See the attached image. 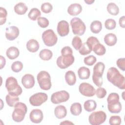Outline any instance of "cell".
<instances>
[{
  "label": "cell",
  "mask_w": 125,
  "mask_h": 125,
  "mask_svg": "<svg viewBox=\"0 0 125 125\" xmlns=\"http://www.w3.org/2000/svg\"><path fill=\"white\" fill-rule=\"evenodd\" d=\"M40 47V45L38 41L35 39L29 40L26 43V48L30 52L34 53L37 52Z\"/></svg>",
  "instance_id": "cell-20"
},
{
  "label": "cell",
  "mask_w": 125,
  "mask_h": 125,
  "mask_svg": "<svg viewBox=\"0 0 125 125\" xmlns=\"http://www.w3.org/2000/svg\"><path fill=\"white\" fill-rule=\"evenodd\" d=\"M116 64L118 67L122 71H124L125 70V59L124 58H120L117 60Z\"/></svg>",
  "instance_id": "cell-46"
},
{
  "label": "cell",
  "mask_w": 125,
  "mask_h": 125,
  "mask_svg": "<svg viewBox=\"0 0 125 125\" xmlns=\"http://www.w3.org/2000/svg\"><path fill=\"white\" fill-rule=\"evenodd\" d=\"M5 100L8 105L10 107H13L15 106V104L19 102V98L18 96L8 94L6 96Z\"/></svg>",
  "instance_id": "cell-30"
},
{
  "label": "cell",
  "mask_w": 125,
  "mask_h": 125,
  "mask_svg": "<svg viewBox=\"0 0 125 125\" xmlns=\"http://www.w3.org/2000/svg\"><path fill=\"white\" fill-rule=\"evenodd\" d=\"M107 80L119 89H125V78L119 70L114 67H110L107 72Z\"/></svg>",
  "instance_id": "cell-1"
},
{
  "label": "cell",
  "mask_w": 125,
  "mask_h": 125,
  "mask_svg": "<svg viewBox=\"0 0 125 125\" xmlns=\"http://www.w3.org/2000/svg\"><path fill=\"white\" fill-rule=\"evenodd\" d=\"M96 58L93 55H90L86 57H85L83 60L84 63L88 66L93 65L96 62Z\"/></svg>",
  "instance_id": "cell-39"
},
{
  "label": "cell",
  "mask_w": 125,
  "mask_h": 125,
  "mask_svg": "<svg viewBox=\"0 0 125 125\" xmlns=\"http://www.w3.org/2000/svg\"><path fill=\"white\" fill-rule=\"evenodd\" d=\"M42 39L44 44L47 46L55 45L58 41V37L52 29H47L42 34Z\"/></svg>",
  "instance_id": "cell-8"
},
{
  "label": "cell",
  "mask_w": 125,
  "mask_h": 125,
  "mask_svg": "<svg viewBox=\"0 0 125 125\" xmlns=\"http://www.w3.org/2000/svg\"><path fill=\"white\" fill-rule=\"evenodd\" d=\"M48 99L47 95L43 92H39L32 95L29 98L30 104L34 106H38L45 103Z\"/></svg>",
  "instance_id": "cell-11"
},
{
  "label": "cell",
  "mask_w": 125,
  "mask_h": 125,
  "mask_svg": "<svg viewBox=\"0 0 125 125\" xmlns=\"http://www.w3.org/2000/svg\"><path fill=\"white\" fill-rule=\"evenodd\" d=\"M90 30L94 34L99 33L102 29V24L99 21H94L90 24Z\"/></svg>",
  "instance_id": "cell-26"
},
{
  "label": "cell",
  "mask_w": 125,
  "mask_h": 125,
  "mask_svg": "<svg viewBox=\"0 0 125 125\" xmlns=\"http://www.w3.org/2000/svg\"><path fill=\"white\" fill-rule=\"evenodd\" d=\"M5 87L8 94L18 96L22 92L21 87L18 84L17 79L13 77H8L5 82Z\"/></svg>",
  "instance_id": "cell-4"
},
{
  "label": "cell",
  "mask_w": 125,
  "mask_h": 125,
  "mask_svg": "<svg viewBox=\"0 0 125 125\" xmlns=\"http://www.w3.org/2000/svg\"><path fill=\"white\" fill-rule=\"evenodd\" d=\"M78 75L81 80L88 79L90 75V71L88 68L82 66L79 68L78 70Z\"/></svg>",
  "instance_id": "cell-23"
},
{
  "label": "cell",
  "mask_w": 125,
  "mask_h": 125,
  "mask_svg": "<svg viewBox=\"0 0 125 125\" xmlns=\"http://www.w3.org/2000/svg\"><path fill=\"white\" fill-rule=\"evenodd\" d=\"M38 25L42 28H44L47 27L49 25V21L44 17H40L37 19Z\"/></svg>",
  "instance_id": "cell-38"
},
{
  "label": "cell",
  "mask_w": 125,
  "mask_h": 125,
  "mask_svg": "<svg viewBox=\"0 0 125 125\" xmlns=\"http://www.w3.org/2000/svg\"><path fill=\"white\" fill-rule=\"evenodd\" d=\"M7 12L6 10L2 7H0V24L2 25L5 23L6 21Z\"/></svg>",
  "instance_id": "cell-40"
},
{
  "label": "cell",
  "mask_w": 125,
  "mask_h": 125,
  "mask_svg": "<svg viewBox=\"0 0 125 125\" xmlns=\"http://www.w3.org/2000/svg\"><path fill=\"white\" fill-rule=\"evenodd\" d=\"M92 51V47L86 42H84L81 48L79 50L80 54L82 55H86L90 54Z\"/></svg>",
  "instance_id": "cell-34"
},
{
  "label": "cell",
  "mask_w": 125,
  "mask_h": 125,
  "mask_svg": "<svg viewBox=\"0 0 125 125\" xmlns=\"http://www.w3.org/2000/svg\"><path fill=\"white\" fill-rule=\"evenodd\" d=\"M54 114L58 119H62L67 115V110L65 107L62 105L57 106L54 109Z\"/></svg>",
  "instance_id": "cell-19"
},
{
  "label": "cell",
  "mask_w": 125,
  "mask_h": 125,
  "mask_svg": "<svg viewBox=\"0 0 125 125\" xmlns=\"http://www.w3.org/2000/svg\"><path fill=\"white\" fill-rule=\"evenodd\" d=\"M106 119V114L103 111L92 112L89 116V123L92 125H100L104 123Z\"/></svg>",
  "instance_id": "cell-9"
},
{
  "label": "cell",
  "mask_w": 125,
  "mask_h": 125,
  "mask_svg": "<svg viewBox=\"0 0 125 125\" xmlns=\"http://www.w3.org/2000/svg\"><path fill=\"white\" fill-rule=\"evenodd\" d=\"M82 6L77 3H73L70 5L67 8V12L71 16H77L80 14L82 11Z\"/></svg>",
  "instance_id": "cell-18"
},
{
  "label": "cell",
  "mask_w": 125,
  "mask_h": 125,
  "mask_svg": "<svg viewBox=\"0 0 125 125\" xmlns=\"http://www.w3.org/2000/svg\"><path fill=\"white\" fill-rule=\"evenodd\" d=\"M84 109L87 112H91L95 110L97 107L96 102L93 100L86 101L83 104Z\"/></svg>",
  "instance_id": "cell-28"
},
{
  "label": "cell",
  "mask_w": 125,
  "mask_h": 125,
  "mask_svg": "<svg viewBox=\"0 0 125 125\" xmlns=\"http://www.w3.org/2000/svg\"><path fill=\"white\" fill-rule=\"evenodd\" d=\"M70 112L74 116L79 115L82 111V105L79 103H74L70 106Z\"/></svg>",
  "instance_id": "cell-27"
},
{
  "label": "cell",
  "mask_w": 125,
  "mask_h": 125,
  "mask_svg": "<svg viewBox=\"0 0 125 125\" xmlns=\"http://www.w3.org/2000/svg\"><path fill=\"white\" fill-rule=\"evenodd\" d=\"M70 24L74 34L82 36L85 33L86 26L81 19L77 17L73 18L70 21Z\"/></svg>",
  "instance_id": "cell-7"
},
{
  "label": "cell",
  "mask_w": 125,
  "mask_h": 125,
  "mask_svg": "<svg viewBox=\"0 0 125 125\" xmlns=\"http://www.w3.org/2000/svg\"><path fill=\"white\" fill-rule=\"evenodd\" d=\"M65 80L69 85H73L76 82V77L75 73L72 71H68L65 74Z\"/></svg>",
  "instance_id": "cell-24"
},
{
  "label": "cell",
  "mask_w": 125,
  "mask_h": 125,
  "mask_svg": "<svg viewBox=\"0 0 125 125\" xmlns=\"http://www.w3.org/2000/svg\"><path fill=\"white\" fill-rule=\"evenodd\" d=\"M37 81L40 88L44 90H48L51 88V77L45 71H41L37 76Z\"/></svg>",
  "instance_id": "cell-6"
},
{
  "label": "cell",
  "mask_w": 125,
  "mask_h": 125,
  "mask_svg": "<svg viewBox=\"0 0 125 125\" xmlns=\"http://www.w3.org/2000/svg\"><path fill=\"white\" fill-rule=\"evenodd\" d=\"M79 92L86 97H92L95 94V89L90 84L87 83H81L79 87Z\"/></svg>",
  "instance_id": "cell-13"
},
{
  "label": "cell",
  "mask_w": 125,
  "mask_h": 125,
  "mask_svg": "<svg viewBox=\"0 0 125 125\" xmlns=\"http://www.w3.org/2000/svg\"><path fill=\"white\" fill-rule=\"evenodd\" d=\"M57 32L61 37H65L69 32V26L67 21L64 20L61 21L57 25Z\"/></svg>",
  "instance_id": "cell-14"
},
{
  "label": "cell",
  "mask_w": 125,
  "mask_h": 125,
  "mask_svg": "<svg viewBox=\"0 0 125 125\" xmlns=\"http://www.w3.org/2000/svg\"><path fill=\"white\" fill-rule=\"evenodd\" d=\"M27 111V108L25 104L21 102L17 103L14 106V110L12 113V119L17 123L22 121Z\"/></svg>",
  "instance_id": "cell-3"
},
{
  "label": "cell",
  "mask_w": 125,
  "mask_h": 125,
  "mask_svg": "<svg viewBox=\"0 0 125 125\" xmlns=\"http://www.w3.org/2000/svg\"><path fill=\"white\" fill-rule=\"evenodd\" d=\"M21 83L23 86L27 89L32 88L35 84L34 76L30 74H25L22 77Z\"/></svg>",
  "instance_id": "cell-17"
},
{
  "label": "cell",
  "mask_w": 125,
  "mask_h": 125,
  "mask_svg": "<svg viewBox=\"0 0 125 125\" xmlns=\"http://www.w3.org/2000/svg\"><path fill=\"white\" fill-rule=\"evenodd\" d=\"M73 125L74 124L69 121H64L63 122H62L60 123V125Z\"/></svg>",
  "instance_id": "cell-49"
},
{
  "label": "cell",
  "mask_w": 125,
  "mask_h": 125,
  "mask_svg": "<svg viewBox=\"0 0 125 125\" xmlns=\"http://www.w3.org/2000/svg\"><path fill=\"white\" fill-rule=\"evenodd\" d=\"M6 55L10 60H14L19 56L20 51L18 48L15 46H11L7 49Z\"/></svg>",
  "instance_id": "cell-21"
},
{
  "label": "cell",
  "mask_w": 125,
  "mask_h": 125,
  "mask_svg": "<svg viewBox=\"0 0 125 125\" xmlns=\"http://www.w3.org/2000/svg\"><path fill=\"white\" fill-rule=\"evenodd\" d=\"M41 9L42 12L44 13H49L51 12L53 7L51 4L49 2H45L42 4Z\"/></svg>",
  "instance_id": "cell-41"
},
{
  "label": "cell",
  "mask_w": 125,
  "mask_h": 125,
  "mask_svg": "<svg viewBox=\"0 0 125 125\" xmlns=\"http://www.w3.org/2000/svg\"><path fill=\"white\" fill-rule=\"evenodd\" d=\"M0 69H2V68L4 66L5 64V58L2 56H0Z\"/></svg>",
  "instance_id": "cell-48"
},
{
  "label": "cell",
  "mask_w": 125,
  "mask_h": 125,
  "mask_svg": "<svg viewBox=\"0 0 125 125\" xmlns=\"http://www.w3.org/2000/svg\"><path fill=\"white\" fill-rule=\"evenodd\" d=\"M41 15V13L40 11L38 8H33L30 10L28 14V17L30 20L34 21L39 18Z\"/></svg>",
  "instance_id": "cell-33"
},
{
  "label": "cell",
  "mask_w": 125,
  "mask_h": 125,
  "mask_svg": "<svg viewBox=\"0 0 125 125\" xmlns=\"http://www.w3.org/2000/svg\"><path fill=\"white\" fill-rule=\"evenodd\" d=\"M105 68L104 64L102 62H97L93 67L92 80L95 84L100 87L103 84V74Z\"/></svg>",
  "instance_id": "cell-5"
},
{
  "label": "cell",
  "mask_w": 125,
  "mask_h": 125,
  "mask_svg": "<svg viewBox=\"0 0 125 125\" xmlns=\"http://www.w3.org/2000/svg\"><path fill=\"white\" fill-rule=\"evenodd\" d=\"M119 24L120 26L122 28H125V16L121 17L119 19Z\"/></svg>",
  "instance_id": "cell-47"
},
{
  "label": "cell",
  "mask_w": 125,
  "mask_h": 125,
  "mask_svg": "<svg viewBox=\"0 0 125 125\" xmlns=\"http://www.w3.org/2000/svg\"><path fill=\"white\" fill-rule=\"evenodd\" d=\"M86 42L92 47L93 49V47L97 43H100V42L98 40V39L95 37L91 36L89 37L86 41Z\"/></svg>",
  "instance_id": "cell-44"
},
{
  "label": "cell",
  "mask_w": 125,
  "mask_h": 125,
  "mask_svg": "<svg viewBox=\"0 0 125 125\" xmlns=\"http://www.w3.org/2000/svg\"><path fill=\"white\" fill-rule=\"evenodd\" d=\"M107 12L111 15L116 16L119 13V8L118 6L113 2L109 3L107 6Z\"/></svg>",
  "instance_id": "cell-31"
},
{
  "label": "cell",
  "mask_w": 125,
  "mask_h": 125,
  "mask_svg": "<svg viewBox=\"0 0 125 125\" xmlns=\"http://www.w3.org/2000/svg\"><path fill=\"white\" fill-rule=\"evenodd\" d=\"M104 26L108 30H112L116 27V22L115 21L112 19H108L104 22Z\"/></svg>",
  "instance_id": "cell-37"
},
{
  "label": "cell",
  "mask_w": 125,
  "mask_h": 125,
  "mask_svg": "<svg viewBox=\"0 0 125 125\" xmlns=\"http://www.w3.org/2000/svg\"><path fill=\"white\" fill-rule=\"evenodd\" d=\"M107 108L111 113H119L122 110V104L119 102V96L116 93H111L107 98Z\"/></svg>",
  "instance_id": "cell-2"
},
{
  "label": "cell",
  "mask_w": 125,
  "mask_h": 125,
  "mask_svg": "<svg viewBox=\"0 0 125 125\" xmlns=\"http://www.w3.org/2000/svg\"><path fill=\"white\" fill-rule=\"evenodd\" d=\"M117 39L116 36L113 33H108L104 37V42L106 45L109 46H112L117 42Z\"/></svg>",
  "instance_id": "cell-22"
},
{
  "label": "cell",
  "mask_w": 125,
  "mask_h": 125,
  "mask_svg": "<svg viewBox=\"0 0 125 125\" xmlns=\"http://www.w3.org/2000/svg\"><path fill=\"white\" fill-rule=\"evenodd\" d=\"M23 68V64L20 61H16L14 62L11 65V69L14 72H19L21 71Z\"/></svg>",
  "instance_id": "cell-36"
},
{
  "label": "cell",
  "mask_w": 125,
  "mask_h": 125,
  "mask_svg": "<svg viewBox=\"0 0 125 125\" xmlns=\"http://www.w3.org/2000/svg\"><path fill=\"white\" fill-rule=\"evenodd\" d=\"M72 45L76 50H79L83 45L81 39L78 36L74 37L72 41Z\"/></svg>",
  "instance_id": "cell-35"
},
{
  "label": "cell",
  "mask_w": 125,
  "mask_h": 125,
  "mask_svg": "<svg viewBox=\"0 0 125 125\" xmlns=\"http://www.w3.org/2000/svg\"><path fill=\"white\" fill-rule=\"evenodd\" d=\"M94 1H95L94 0H84V2H85V3H86L87 4H92Z\"/></svg>",
  "instance_id": "cell-50"
},
{
  "label": "cell",
  "mask_w": 125,
  "mask_h": 125,
  "mask_svg": "<svg viewBox=\"0 0 125 125\" xmlns=\"http://www.w3.org/2000/svg\"><path fill=\"white\" fill-rule=\"evenodd\" d=\"M92 50L98 56L104 55L106 52L105 47L103 44L99 43L96 44L93 48Z\"/></svg>",
  "instance_id": "cell-32"
},
{
  "label": "cell",
  "mask_w": 125,
  "mask_h": 125,
  "mask_svg": "<svg viewBox=\"0 0 125 125\" xmlns=\"http://www.w3.org/2000/svg\"><path fill=\"white\" fill-rule=\"evenodd\" d=\"M122 119L119 116H112L109 120L110 125H119L121 124Z\"/></svg>",
  "instance_id": "cell-42"
},
{
  "label": "cell",
  "mask_w": 125,
  "mask_h": 125,
  "mask_svg": "<svg viewBox=\"0 0 125 125\" xmlns=\"http://www.w3.org/2000/svg\"><path fill=\"white\" fill-rule=\"evenodd\" d=\"M75 58L73 55L61 56L57 59V64L61 69H65L72 65L74 62Z\"/></svg>",
  "instance_id": "cell-12"
},
{
  "label": "cell",
  "mask_w": 125,
  "mask_h": 125,
  "mask_svg": "<svg viewBox=\"0 0 125 125\" xmlns=\"http://www.w3.org/2000/svg\"><path fill=\"white\" fill-rule=\"evenodd\" d=\"M14 9L16 13L21 15L26 13L28 10V7L25 3L23 2H19L15 5Z\"/></svg>",
  "instance_id": "cell-25"
},
{
  "label": "cell",
  "mask_w": 125,
  "mask_h": 125,
  "mask_svg": "<svg viewBox=\"0 0 125 125\" xmlns=\"http://www.w3.org/2000/svg\"><path fill=\"white\" fill-rule=\"evenodd\" d=\"M29 118L32 123L36 124L40 123L43 118V113L39 109H33L30 113Z\"/></svg>",
  "instance_id": "cell-16"
},
{
  "label": "cell",
  "mask_w": 125,
  "mask_h": 125,
  "mask_svg": "<svg viewBox=\"0 0 125 125\" xmlns=\"http://www.w3.org/2000/svg\"><path fill=\"white\" fill-rule=\"evenodd\" d=\"M73 50L72 48L69 46H65L63 47L61 50L62 56H66L69 55H72Z\"/></svg>",
  "instance_id": "cell-45"
},
{
  "label": "cell",
  "mask_w": 125,
  "mask_h": 125,
  "mask_svg": "<svg viewBox=\"0 0 125 125\" xmlns=\"http://www.w3.org/2000/svg\"><path fill=\"white\" fill-rule=\"evenodd\" d=\"M69 99V94L65 90H61L53 93L51 97V101L54 104H59L66 102Z\"/></svg>",
  "instance_id": "cell-10"
},
{
  "label": "cell",
  "mask_w": 125,
  "mask_h": 125,
  "mask_svg": "<svg viewBox=\"0 0 125 125\" xmlns=\"http://www.w3.org/2000/svg\"><path fill=\"white\" fill-rule=\"evenodd\" d=\"M19 29L15 26H11L6 28L5 37L9 41H13L19 35Z\"/></svg>",
  "instance_id": "cell-15"
},
{
  "label": "cell",
  "mask_w": 125,
  "mask_h": 125,
  "mask_svg": "<svg viewBox=\"0 0 125 125\" xmlns=\"http://www.w3.org/2000/svg\"><path fill=\"white\" fill-rule=\"evenodd\" d=\"M106 90L103 87H99L97 89L95 94L96 95L97 97L99 99H103L104 98L106 95Z\"/></svg>",
  "instance_id": "cell-43"
},
{
  "label": "cell",
  "mask_w": 125,
  "mask_h": 125,
  "mask_svg": "<svg viewBox=\"0 0 125 125\" xmlns=\"http://www.w3.org/2000/svg\"><path fill=\"white\" fill-rule=\"evenodd\" d=\"M52 52L47 49H42L39 53L40 58L44 61L50 60L52 58Z\"/></svg>",
  "instance_id": "cell-29"
}]
</instances>
